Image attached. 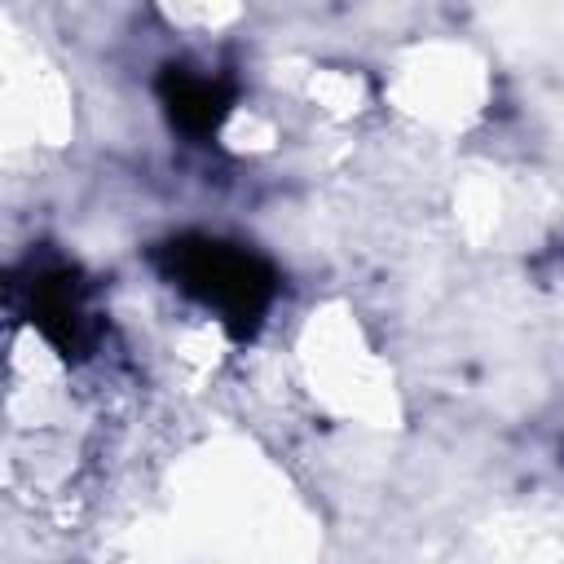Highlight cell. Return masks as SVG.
Instances as JSON below:
<instances>
[{
  "label": "cell",
  "mask_w": 564,
  "mask_h": 564,
  "mask_svg": "<svg viewBox=\"0 0 564 564\" xmlns=\"http://www.w3.org/2000/svg\"><path fill=\"white\" fill-rule=\"evenodd\" d=\"M150 264L167 286L212 313L234 339H251L282 291L278 269L260 251L216 234H176L150 251Z\"/></svg>",
  "instance_id": "1"
},
{
  "label": "cell",
  "mask_w": 564,
  "mask_h": 564,
  "mask_svg": "<svg viewBox=\"0 0 564 564\" xmlns=\"http://www.w3.org/2000/svg\"><path fill=\"white\" fill-rule=\"evenodd\" d=\"M26 317L31 326L44 335V344L57 348V357L66 361H84L97 348L101 322L88 304V282L75 264H35L26 286Z\"/></svg>",
  "instance_id": "2"
},
{
  "label": "cell",
  "mask_w": 564,
  "mask_h": 564,
  "mask_svg": "<svg viewBox=\"0 0 564 564\" xmlns=\"http://www.w3.org/2000/svg\"><path fill=\"white\" fill-rule=\"evenodd\" d=\"M154 93H159L167 123L189 141L216 137L234 110V84L220 75L189 70V66H163L154 79Z\"/></svg>",
  "instance_id": "3"
}]
</instances>
